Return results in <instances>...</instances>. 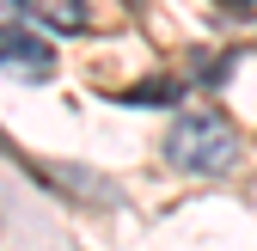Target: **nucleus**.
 Instances as JSON below:
<instances>
[{
  "label": "nucleus",
  "instance_id": "1",
  "mask_svg": "<svg viewBox=\"0 0 257 251\" xmlns=\"http://www.w3.org/2000/svg\"><path fill=\"white\" fill-rule=\"evenodd\" d=\"M166 160L178 172H227L239 160V129L220 110H184L166 129Z\"/></svg>",
  "mask_w": 257,
  "mask_h": 251
},
{
  "label": "nucleus",
  "instance_id": "2",
  "mask_svg": "<svg viewBox=\"0 0 257 251\" xmlns=\"http://www.w3.org/2000/svg\"><path fill=\"white\" fill-rule=\"evenodd\" d=\"M0 74H13V80H49L55 74L49 37H37L31 25H0Z\"/></svg>",
  "mask_w": 257,
  "mask_h": 251
},
{
  "label": "nucleus",
  "instance_id": "3",
  "mask_svg": "<svg viewBox=\"0 0 257 251\" xmlns=\"http://www.w3.org/2000/svg\"><path fill=\"white\" fill-rule=\"evenodd\" d=\"M19 19H43L49 31H86V0H7Z\"/></svg>",
  "mask_w": 257,
  "mask_h": 251
},
{
  "label": "nucleus",
  "instance_id": "4",
  "mask_svg": "<svg viewBox=\"0 0 257 251\" xmlns=\"http://www.w3.org/2000/svg\"><path fill=\"white\" fill-rule=\"evenodd\" d=\"M172 98H178L172 80H147V86H135V92H122V104H172Z\"/></svg>",
  "mask_w": 257,
  "mask_h": 251
},
{
  "label": "nucleus",
  "instance_id": "5",
  "mask_svg": "<svg viewBox=\"0 0 257 251\" xmlns=\"http://www.w3.org/2000/svg\"><path fill=\"white\" fill-rule=\"evenodd\" d=\"M227 7H251V0H227Z\"/></svg>",
  "mask_w": 257,
  "mask_h": 251
}]
</instances>
